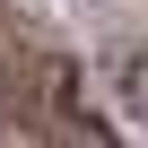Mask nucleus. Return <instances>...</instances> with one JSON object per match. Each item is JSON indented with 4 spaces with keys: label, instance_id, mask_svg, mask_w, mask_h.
Masks as SVG:
<instances>
[{
    "label": "nucleus",
    "instance_id": "obj_1",
    "mask_svg": "<svg viewBox=\"0 0 148 148\" xmlns=\"http://www.w3.org/2000/svg\"><path fill=\"white\" fill-rule=\"evenodd\" d=\"M131 105H139V122H148V61L131 70Z\"/></svg>",
    "mask_w": 148,
    "mask_h": 148
}]
</instances>
